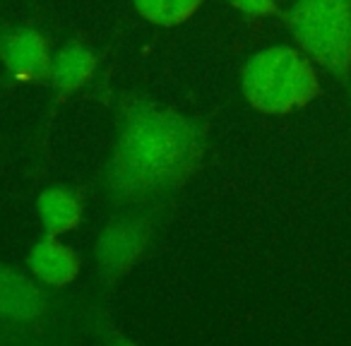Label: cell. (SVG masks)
<instances>
[{"instance_id":"cell-1","label":"cell","mask_w":351,"mask_h":346,"mask_svg":"<svg viewBox=\"0 0 351 346\" xmlns=\"http://www.w3.org/2000/svg\"><path fill=\"white\" fill-rule=\"evenodd\" d=\"M205 137L183 113L154 103L125 111L106 166V190L116 202H145L176 190L200 164Z\"/></svg>"},{"instance_id":"cell-2","label":"cell","mask_w":351,"mask_h":346,"mask_svg":"<svg viewBox=\"0 0 351 346\" xmlns=\"http://www.w3.org/2000/svg\"><path fill=\"white\" fill-rule=\"evenodd\" d=\"M241 89L253 108L279 116L306 106L317 94V77L301 51L269 46L245 63Z\"/></svg>"},{"instance_id":"cell-3","label":"cell","mask_w":351,"mask_h":346,"mask_svg":"<svg viewBox=\"0 0 351 346\" xmlns=\"http://www.w3.org/2000/svg\"><path fill=\"white\" fill-rule=\"evenodd\" d=\"M289 27L301 49L332 73L351 65V0H296Z\"/></svg>"},{"instance_id":"cell-4","label":"cell","mask_w":351,"mask_h":346,"mask_svg":"<svg viewBox=\"0 0 351 346\" xmlns=\"http://www.w3.org/2000/svg\"><path fill=\"white\" fill-rule=\"evenodd\" d=\"M152 240V224L142 217H121L104 226L97 240V267L104 279L116 282L125 277Z\"/></svg>"},{"instance_id":"cell-5","label":"cell","mask_w":351,"mask_h":346,"mask_svg":"<svg viewBox=\"0 0 351 346\" xmlns=\"http://www.w3.org/2000/svg\"><path fill=\"white\" fill-rule=\"evenodd\" d=\"M49 312V293L32 274L0 262V320L36 325Z\"/></svg>"},{"instance_id":"cell-6","label":"cell","mask_w":351,"mask_h":346,"mask_svg":"<svg viewBox=\"0 0 351 346\" xmlns=\"http://www.w3.org/2000/svg\"><path fill=\"white\" fill-rule=\"evenodd\" d=\"M0 58L8 73L22 82L51 77L53 55L46 39L34 29H12L0 41Z\"/></svg>"},{"instance_id":"cell-7","label":"cell","mask_w":351,"mask_h":346,"mask_svg":"<svg viewBox=\"0 0 351 346\" xmlns=\"http://www.w3.org/2000/svg\"><path fill=\"white\" fill-rule=\"evenodd\" d=\"M27 267L41 286L65 288L80 277L82 262L73 245L63 243L58 236H44L32 245Z\"/></svg>"},{"instance_id":"cell-8","label":"cell","mask_w":351,"mask_h":346,"mask_svg":"<svg viewBox=\"0 0 351 346\" xmlns=\"http://www.w3.org/2000/svg\"><path fill=\"white\" fill-rule=\"evenodd\" d=\"M84 205L80 195L68 186H51L36 197V217L46 236H65L82 221Z\"/></svg>"},{"instance_id":"cell-9","label":"cell","mask_w":351,"mask_h":346,"mask_svg":"<svg viewBox=\"0 0 351 346\" xmlns=\"http://www.w3.org/2000/svg\"><path fill=\"white\" fill-rule=\"evenodd\" d=\"M97 68V55L82 44H68L53 55L51 63V79L53 87L63 94L77 92L89 82Z\"/></svg>"},{"instance_id":"cell-10","label":"cell","mask_w":351,"mask_h":346,"mask_svg":"<svg viewBox=\"0 0 351 346\" xmlns=\"http://www.w3.org/2000/svg\"><path fill=\"white\" fill-rule=\"evenodd\" d=\"M145 20L159 27H173L191 20L202 0H132Z\"/></svg>"},{"instance_id":"cell-11","label":"cell","mask_w":351,"mask_h":346,"mask_svg":"<svg viewBox=\"0 0 351 346\" xmlns=\"http://www.w3.org/2000/svg\"><path fill=\"white\" fill-rule=\"evenodd\" d=\"M231 5L236 10L245 12V15H269L274 10V0H231Z\"/></svg>"},{"instance_id":"cell-12","label":"cell","mask_w":351,"mask_h":346,"mask_svg":"<svg viewBox=\"0 0 351 346\" xmlns=\"http://www.w3.org/2000/svg\"><path fill=\"white\" fill-rule=\"evenodd\" d=\"M111 346H137V344L125 334H111Z\"/></svg>"},{"instance_id":"cell-13","label":"cell","mask_w":351,"mask_h":346,"mask_svg":"<svg viewBox=\"0 0 351 346\" xmlns=\"http://www.w3.org/2000/svg\"><path fill=\"white\" fill-rule=\"evenodd\" d=\"M0 330H3V320H0Z\"/></svg>"}]
</instances>
